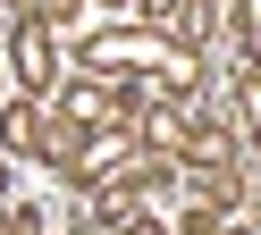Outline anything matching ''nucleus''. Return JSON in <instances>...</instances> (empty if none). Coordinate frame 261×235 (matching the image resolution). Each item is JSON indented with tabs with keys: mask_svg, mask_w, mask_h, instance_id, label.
I'll return each instance as SVG.
<instances>
[{
	"mask_svg": "<svg viewBox=\"0 0 261 235\" xmlns=\"http://www.w3.org/2000/svg\"><path fill=\"white\" fill-rule=\"evenodd\" d=\"M126 235H160V227H152V218H126Z\"/></svg>",
	"mask_w": 261,
	"mask_h": 235,
	"instance_id": "obj_2",
	"label": "nucleus"
},
{
	"mask_svg": "<svg viewBox=\"0 0 261 235\" xmlns=\"http://www.w3.org/2000/svg\"><path fill=\"white\" fill-rule=\"evenodd\" d=\"M17 76L34 84V93H42V84H51V34H42L34 17H25V25H17Z\"/></svg>",
	"mask_w": 261,
	"mask_h": 235,
	"instance_id": "obj_1",
	"label": "nucleus"
}]
</instances>
